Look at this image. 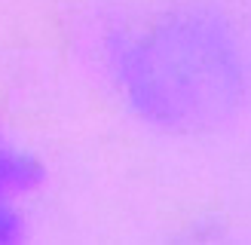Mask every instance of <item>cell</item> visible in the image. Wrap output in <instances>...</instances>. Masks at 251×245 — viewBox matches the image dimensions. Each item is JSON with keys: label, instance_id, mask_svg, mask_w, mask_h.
<instances>
[{"label": "cell", "instance_id": "1", "mask_svg": "<svg viewBox=\"0 0 251 245\" xmlns=\"http://www.w3.org/2000/svg\"><path fill=\"white\" fill-rule=\"evenodd\" d=\"M123 80L141 114L166 126H199L236 101L239 65L215 19L175 16L123 52Z\"/></svg>", "mask_w": 251, "mask_h": 245}, {"label": "cell", "instance_id": "2", "mask_svg": "<svg viewBox=\"0 0 251 245\" xmlns=\"http://www.w3.org/2000/svg\"><path fill=\"white\" fill-rule=\"evenodd\" d=\"M37 178H40V172H37V166L31 159H25L19 153H9V150L0 147V242L16 239V233H19V218L9 208L6 196L12 190L31 187Z\"/></svg>", "mask_w": 251, "mask_h": 245}]
</instances>
